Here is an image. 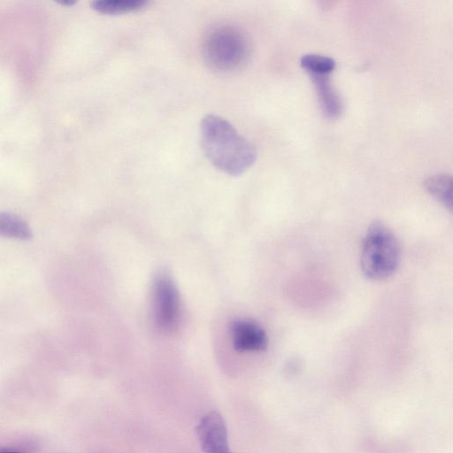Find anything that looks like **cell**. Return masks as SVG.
Masks as SVG:
<instances>
[{"label":"cell","instance_id":"6da1fadb","mask_svg":"<svg viewBox=\"0 0 453 453\" xmlns=\"http://www.w3.org/2000/svg\"><path fill=\"white\" fill-rule=\"evenodd\" d=\"M202 150L218 170L233 176L246 172L256 161L253 144L225 119L209 114L200 124Z\"/></svg>","mask_w":453,"mask_h":453},{"label":"cell","instance_id":"7a4b0ae2","mask_svg":"<svg viewBox=\"0 0 453 453\" xmlns=\"http://www.w3.org/2000/svg\"><path fill=\"white\" fill-rule=\"evenodd\" d=\"M401 250L394 233L383 223L375 221L365 236L360 265L364 275L372 280L392 276L400 263Z\"/></svg>","mask_w":453,"mask_h":453},{"label":"cell","instance_id":"3957f363","mask_svg":"<svg viewBox=\"0 0 453 453\" xmlns=\"http://www.w3.org/2000/svg\"><path fill=\"white\" fill-rule=\"evenodd\" d=\"M202 49L208 66L221 73L241 68L250 56V43L246 35L229 25L212 28L204 37Z\"/></svg>","mask_w":453,"mask_h":453},{"label":"cell","instance_id":"277c9868","mask_svg":"<svg viewBox=\"0 0 453 453\" xmlns=\"http://www.w3.org/2000/svg\"><path fill=\"white\" fill-rule=\"evenodd\" d=\"M153 311L157 327L172 332L179 325L180 297L172 276L165 271L157 273L153 281Z\"/></svg>","mask_w":453,"mask_h":453},{"label":"cell","instance_id":"5b68a950","mask_svg":"<svg viewBox=\"0 0 453 453\" xmlns=\"http://www.w3.org/2000/svg\"><path fill=\"white\" fill-rule=\"evenodd\" d=\"M196 431L203 451L222 453L228 451L227 430L222 416L217 411L205 414Z\"/></svg>","mask_w":453,"mask_h":453},{"label":"cell","instance_id":"8992f818","mask_svg":"<svg viewBox=\"0 0 453 453\" xmlns=\"http://www.w3.org/2000/svg\"><path fill=\"white\" fill-rule=\"evenodd\" d=\"M230 334L234 349L239 352L263 351L268 338L262 326L252 320L237 319L232 322Z\"/></svg>","mask_w":453,"mask_h":453},{"label":"cell","instance_id":"52a82bcc","mask_svg":"<svg viewBox=\"0 0 453 453\" xmlns=\"http://www.w3.org/2000/svg\"><path fill=\"white\" fill-rule=\"evenodd\" d=\"M330 74H311L320 108L329 119H338L343 111L342 102L332 86Z\"/></svg>","mask_w":453,"mask_h":453},{"label":"cell","instance_id":"ba28073f","mask_svg":"<svg viewBox=\"0 0 453 453\" xmlns=\"http://www.w3.org/2000/svg\"><path fill=\"white\" fill-rule=\"evenodd\" d=\"M150 0H92L91 7L101 14H124L146 7Z\"/></svg>","mask_w":453,"mask_h":453},{"label":"cell","instance_id":"9c48e42d","mask_svg":"<svg viewBox=\"0 0 453 453\" xmlns=\"http://www.w3.org/2000/svg\"><path fill=\"white\" fill-rule=\"evenodd\" d=\"M0 236L29 240L32 232L27 223L20 217L8 212H0Z\"/></svg>","mask_w":453,"mask_h":453},{"label":"cell","instance_id":"30bf717a","mask_svg":"<svg viewBox=\"0 0 453 453\" xmlns=\"http://www.w3.org/2000/svg\"><path fill=\"white\" fill-rule=\"evenodd\" d=\"M428 193L449 210L452 209V179L447 174H435L425 180Z\"/></svg>","mask_w":453,"mask_h":453},{"label":"cell","instance_id":"8fae6325","mask_svg":"<svg viewBox=\"0 0 453 453\" xmlns=\"http://www.w3.org/2000/svg\"><path fill=\"white\" fill-rule=\"evenodd\" d=\"M300 64L309 75L330 74L335 68V62L333 58L317 54L304 55L301 58Z\"/></svg>","mask_w":453,"mask_h":453},{"label":"cell","instance_id":"7c38bea8","mask_svg":"<svg viewBox=\"0 0 453 453\" xmlns=\"http://www.w3.org/2000/svg\"><path fill=\"white\" fill-rule=\"evenodd\" d=\"M55 2L58 3L61 5L64 6H72L74 5L78 0H54Z\"/></svg>","mask_w":453,"mask_h":453}]
</instances>
